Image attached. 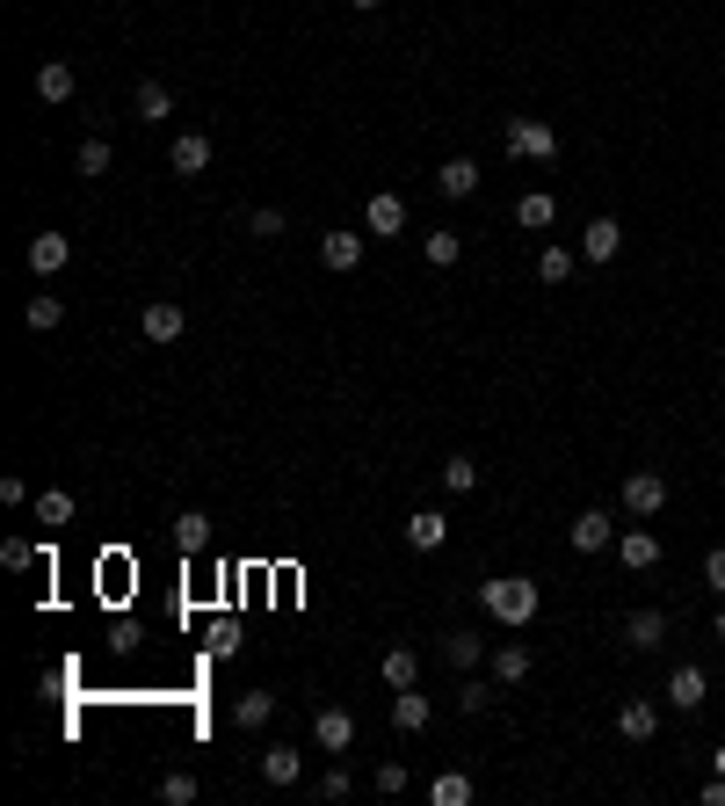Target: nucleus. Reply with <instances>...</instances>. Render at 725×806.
Listing matches in <instances>:
<instances>
[{
    "instance_id": "17",
    "label": "nucleus",
    "mask_w": 725,
    "mask_h": 806,
    "mask_svg": "<svg viewBox=\"0 0 725 806\" xmlns=\"http://www.w3.org/2000/svg\"><path fill=\"white\" fill-rule=\"evenodd\" d=\"M617 734H624V741H653V734H660V712H653L646 698H624V705H617Z\"/></svg>"
},
{
    "instance_id": "16",
    "label": "nucleus",
    "mask_w": 725,
    "mask_h": 806,
    "mask_svg": "<svg viewBox=\"0 0 725 806\" xmlns=\"http://www.w3.org/2000/svg\"><path fill=\"white\" fill-rule=\"evenodd\" d=\"M378 676H385V690H414V684H421V654H414V647H385Z\"/></svg>"
},
{
    "instance_id": "40",
    "label": "nucleus",
    "mask_w": 725,
    "mask_h": 806,
    "mask_svg": "<svg viewBox=\"0 0 725 806\" xmlns=\"http://www.w3.org/2000/svg\"><path fill=\"white\" fill-rule=\"evenodd\" d=\"M348 792H356V777H348V771H342V763H334V771H327V777H320V799H348Z\"/></svg>"
},
{
    "instance_id": "29",
    "label": "nucleus",
    "mask_w": 725,
    "mask_h": 806,
    "mask_svg": "<svg viewBox=\"0 0 725 806\" xmlns=\"http://www.w3.org/2000/svg\"><path fill=\"white\" fill-rule=\"evenodd\" d=\"M22 320H30V327H36V334H52V327H58V320H66V305H58V299H52V291H36V299H30V305H22Z\"/></svg>"
},
{
    "instance_id": "39",
    "label": "nucleus",
    "mask_w": 725,
    "mask_h": 806,
    "mask_svg": "<svg viewBox=\"0 0 725 806\" xmlns=\"http://www.w3.org/2000/svg\"><path fill=\"white\" fill-rule=\"evenodd\" d=\"M0 567H36V545L30 538H8V545H0Z\"/></svg>"
},
{
    "instance_id": "3",
    "label": "nucleus",
    "mask_w": 725,
    "mask_h": 806,
    "mask_svg": "<svg viewBox=\"0 0 725 806\" xmlns=\"http://www.w3.org/2000/svg\"><path fill=\"white\" fill-rule=\"evenodd\" d=\"M660 508H668V480H660L653 465L624 473V516H660Z\"/></svg>"
},
{
    "instance_id": "41",
    "label": "nucleus",
    "mask_w": 725,
    "mask_h": 806,
    "mask_svg": "<svg viewBox=\"0 0 725 806\" xmlns=\"http://www.w3.org/2000/svg\"><path fill=\"white\" fill-rule=\"evenodd\" d=\"M378 792H385V799H399V792H407V771H399V763H378Z\"/></svg>"
},
{
    "instance_id": "21",
    "label": "nucleus",
    "mask_w": 725,
    "mask_h": 806,
    "mask_svg": "<svg viewBox=\"0 0 725 806\" xmlns=\"http://www.w3.org/2000/svg\"><path fill=\"white\" fill-rule=\"evenodd\" d=\"M362 226L370 233H407V204H399L392 190H378L370 204H362Z\"/></svg>"
},
{
    "instance_id": "23",
    "label": "nucleus",
    "mask_w": 725,
    "mask_h": 806,
    "mask_svg": "<svg viewBox=\"0 0 725 806\" xmlns=\"http://www.w3.org/2000/svg\"><path fill=\"white\" fill-rule=\"evenodd\" d=\"M232 719H240L247 734H261V727L277 719V698H269V690H240V705H232Z\"/></svg>"
},
{
    "instance_id": "33",
    "label": "nucleus",
    "mask_w": 725,
    "mask_h": 806,
    "mask_svg": "<svg viewBox=\"0 0 725 806\" xmlns=\"http://www.w3.org/2000/svg\"><path fill=\"white\" fill-rule=\"evenodd\" d=\"M443 487L450 494H472V487H479V465H472V458H450V465H443Z\"/></svg>"
},
{
    "instance_id": "25",
    "label": "nucleus",
    "mask_w": 725,
    "mask_h": 806,
    "mask_svg": "<svg viewBox=\"0 0 725 806\" xmlns=\"http://www.w3.org/2000/svg\"><path fill=\"white\" fill-rule=\"evenodd\" d=\"M36 524H44V530H66L73 524V494L66 487H44V494H36Z\"/></svg>"
},
{
    "instance_id": "2",
    "label": "nucleus",
    "mask_w": 725,
    "mask_h": 806,
    "mask_svg": "<svg viewBox=\"0 0 725 806\" xmlns=\"http://www.w3.org/2000/svg\"><path fill=\"white\" fill-rule=\"evenodd\" d=\"M508 153H522V160H552L559 153V131L544 117H508Z\"/></svg>"
},
{
    "instance_id": "32",
    "label": "nucleus",
    "mask_w": 725,
    "mask_h": 806,
    "mask_svg": "<svg viewBox=\"0 0 725 806\" xmlns=\"http://www.w3.org/2000/svg\"><path fill=\"white\" fill-rule=\"evenodd\" d=\"M537 277H544V283H566L573 277V255H566V247H544V255H537Z\"/></svg>"
},
{
    "instance_id": "8",
    "label": "nucleus",
    "mask_w": 725,
    "mask_h": 806,
    "mask_svg": "<svg viewBox=\"0 0 725 806\" xmlns=\"http://www.w3.org/2000/svg\"><path fill=\"white\" fill-rule=\"evenodd\" d=\"M617 552H624V567H631V574H653V567H660V538H653V530H639V524L617 530Z\"/></svg>"
},
{
    "instance_id": "20",
    "label": "nucleus",
    "mask_w": 725,
    "mask_h": 806,
    "mask_svg": "<svg viewBox=\"0 0 725 806\" xmlns=\"http://www.w3.org/2000/svg\"><path fill=\"white\" fill-rule=\"evenodd\" d=\"M435 190H443V196H472V190H479V160H472V153L443 160V168H435Z\"/></svg>"
},
{
    "instance_id": "28",
    "label": "nucleus",
    "mask_w": 725,
    "mask_h": 806,
    "mask_svg": "<svg viewBox=\"0 0 725 806\" xmlns=\"http://www.w3.org/2000/svg\"><path fill=\"white\" fill-rule=\"evenodd\" d=\"M516 226H522V233H544V226H552V196L530 190V196L516 204Z\"/></svg>"
},
{
    "instance_id": "11",
    "label": "nucleus",
    "mask_w": 725,
    "mask_h": 806,
    "mask_svg": "<svg viewBox=\"0 0 725 806\" xmlns=\"http://www.w3.org/2000/svg\"><path fill=\"white\" fill-rule=\"evenodd\" d=\"M66 262H73V240H66V233H36V240H30V269H36V277H58Z\"/></svg>"
},
{
    "instance_id": "24",
    "label": "nucleus",
    "mask_w": 725,
    "mask_h": 806,
    "mask_svg": "<svg viewBox=\"0 0 725 806\" xmlns=\"http://www.w3.org/2000/svg\"><path fill=\"white\" fill-rule=\"evenodd\" d=\"M174 545H182V552H204L210 545V516L204 508H182V516H174Z\"/></svg>"
},
{
    "instance_id": "12",
    "label": "nucleus",
    "mask_w": 725,
    "mask_h": 806,
    "mask_svg": "<svg viewBox=\"0 0 725 806\" xmlns=\"http://www.w3.org/2000/svg\"><path fill=\"white\" fill-rule=\"evenodd\" d=\"M704 668H696V662H682V668H674V676H668V705H674V712H696V705H704Z\"/></svg>"
},
{
    "instance_id": "45",
    "label": "nucleus",
    "mask_w": 725,
    "mask_h": 806,
    "mask_svg": "<svg viewBox=\"0 0 725 806\" xmlns=\"http://www.w3.org/2000/svg\"><path fill=\"white\" fill-rule=\"evenodd\" d=\"M711 632H718V640H725V611H718V625H711Z\"/></svg>"
},
{
    "instance_id": "34",
    "label": "nucleus",
    "mask_w": 725,
    "mask_h": 806,
    "mask_svg": "<svg viewBox=\"0 0 725 806\" xmlns=\"http://www.w3.org/2000/svg\"><path fill=\"white\" fill-rule=\"evenodd\" d=\"M160 799H167V806H190L196 799V777L190 771H167V777H160Z\"/></svg>"
},
{
    "instance_id": "19",
    "label": "nucleus",
    "mask_w": 725,
    "mask_h": 806,
    "mask_svg": "<svg viewBox=\"0 0 725 806\" xmlns=\"http://www.w3.org/2000/svg\"><path fill=\"white\" fill-rule=\"evenodd\" d=\"M167 168H174V175H204V168H210V139H204V131H182L174 153H167Z\"/></svg>"
},
{
    "instance_id": "13",
    "label": "nucleus",
    "mask_w": 725,
    "mask_h": 806,
    "mask_svg": "<svg viewBox=\"0 0 725 806\" xmlns=\"http://www.w3.org/2000/svg\"><path fill=\"white\" fill-rule=\"evenodd\" d=\"M139 327H145V342H182V327H190V320H182V305L153 299V305L139 313Z\"/></svg>"
},
{
    "instance_id": "44",
    "label": "nucleus",
    "mask_w": 725,
    "mask_h": 806,
    "mask_svg": "<svg viewBox=\"0 0 725 806\" xmlns=\"http://www.w3.org/2000/svg\"><path fill=\"white\" fill-rule=\"evenodd\" d=\"M711 763H718V771H725V749H711Z\"/></svg>"
},
{
    "instance_id": "22",
    "label": "nucleus",
    "mask_w": 725,
    "mask_h": 806,
    "mask_svg": "<svg viewBox=\"0 0 725 806\" xmlns=\"http://www.w3.org/2000/svg\"><path fill=\"white\" fill-rule=\"evenodd\" d=\"M255 771L269 777V785H297V777H305V755H297V749H261Z\"/></svg>"
},
{
    "instance_id": "38",
    "label": "nucleus",
    "mask_w": 725,
    "mask_h": 806,
    "mask_svg": "<svg viewBox=\"0 0 725 806\" xmlns=\"http://www.w3.org/2000/svg\"><path fill=\"white\" fill-rule=\"evenodd\" d=\"M247 233H255V240H283V211H255Z\"/></svg>"
},
{
    "instance_id": "18",
    "label": "nucleus",
    "mask_w": 725,
    "mask_h": 806,
    "mask_svg": "<svg viewBox=\"0 0 725 806\" xmlns=\"http://www.w3.org/2000/svg\"><path fill=\"white\" fill-rule=\"evenodd\" d=\"M320 262H327L334 277L362 269V233H327V240H320Z\"/></svg>"
},
{
    "instance_id": "26",
    "label": "nucleus",
    "mask_w": 725,
    "mask_h": 806,
    "mask_svg": "<svg viewBox=\"0 0 725 806\" xmlns=\"http://www.w3.org/2000/svg\"><path fill=\"white\" fill-rule=\"evenodd\" d=\"M443 654H450V668H479L486 662V640H479V632H450Z\"/></svg>"
},
{
    "instance_id": "10",
    "label": "nucleus",
    "mask_w": 725,
    "mask_h": 806,
    "mask_svg": "<svg viewBox=\"0 0 725 806\" xmlns=\"http://www.w3.org/2000/svg\"><path fill=\"white\" fill-rule=\"evenodd\" d=\"M73 88H80V73H73L66 58H44V66H36V103H73Z\"/></svg>"
},
{
    "instance_id": "27",
    "label": "nucleus",
    "mask_w": 725,
    "mask_h": 806,
    "mask_svg": "<svg viewBox=\"0 0 725 806\" xmlns=\"http://www.w3.org/2000/svg\"><path fill=\"white\" fill-rule=\"evenodd\" d=\"M429 799H435V806H472V777H465V771H443V777L429 785Z\"/></svg>"
},
{
    "instance_id": "35",
    "label": "nucleus",
    "mask_w": 725,
    "mask_h": 806,
    "mask_svg": "<svg viewBox=\"0 0 725 806\" xmlns=\"http://www.w3.org/2000/svg\"><path fill=\"white\" fill-rule=\"evenodd\" d=\"M457 705H465V712H486V705H494V684H479V676L465 668V684H457Z\"/></svg>"
},
{
    "instance_id": "9",
    "label": "nucleus",
    "mask_w": 725,
    "mask_h": 806,
    "mask_svg": "<svg viewBox=\"0 0 725 806\" xmlns=\"http://www.w3.org/2000/svg\"><path fill=\"white\" fill-rule=\"evenodd\" d=\"M660 640H668V611H631L624 617V647L631 654H653Z\"/></svg>"
},
{
    "instance_id": "30",
    "label": "nucleus",
    "mask_w": 725,
    "mask_h": 806,
    "mask_svg": "<svg viewBox=\"0 0 725 806\" xmlns=\"http://www.w3.org/2000/svg\"><path fill=\"white\" fill-rule=\"evenodd\" d=\"M139 117L145 123H160V117H174V95L160 88V80H139Z\"/></svg>"
},
{
    "instance_id": "42",
    "label": "nucleus",
    "mask_w": 725,
    "mask_h": 806,
    "mask_svg": "<svg viewBox=\"0 0 725 806\" xmlns=\"http://www.w3.org/2000/svg\"><path fill=\"white\" fill-rule=\"evenodd\" d=\"M704 806H725V771H718V777H711V785H704Z\"/></svg>"
},
{
    "instance_id": "4",
    "label": "nucleus",
    "mask_w": 725,
    "mask_h": 806,
    "mask_svg": "<svg viewBox=\"0 0 725 806\" xmlns=\"http://www.w3.org/2000/svg\"><path fill=\"white\" fill-rule=\"evenodd\" d=\"M312 741H320L327 755H348V749H356V712H342V705L312 712Z\"/></svg>"
},
{
    "instance_id": "14",
    "label": "nucleus",
    "mask_w": 725,
    "mask_h": 806,
    "mask_svg": "<svg viewBox=\"0 0 725 806\" xmlns=\"http://www.w3.org/2000/svg\"><path fill=\"white\" fill-rule=\"evenodd\" d=\"M429 719H435V705L421 698V684L414 690H392V727H399V734H421Z\"/></svg>"
},
{
    "instance_id": "37",
    "label": "nucleus",
    "mask_w": 725,
    "mask_h": 806,
    "mask_svg": "<svg viewBox=\"0 0 725 806\" xmlns=\"http://www.w3.org/2000/svg\"><path fill=\"white\" fill-rule=\"evenodd\" d=\"M704 589H711V597H725V545H711V552H704Z\"/></svg>"
},
{
    "instance_id": "7",
    "label": "nucleus",
    "mask_w": 725,
    "mask_h": 806,
    "mask_svg": "<svg viewBox=\"0 0 725 806\" xmlns=\"http://www.w3.org/2000/svg\"><path fill=\"white\" fill-rule=\"evenodd\" d=\"M617 247H624L617 218H587V226H581V255H587V262H617Z\"/></svg>"
},
{
    "instance_id": "31",
    "label": "nucleus",
    "mask_w": 725,
    "mask_h": 806,
    "mask_svg": "<svg viewBox=\"0 0 725 806\" xmlns=\"http://www.w3.org/2000/svg\"><path fill=\"white\" fill-rule=\"evenodd\" d=\"M421 255H429L435 269H450L457 255H465V240H457V233H429V240H421Z\"/></svg>"
},
{
    "instance_id": "1",
    "label": "nucleus",
    "mask_w": 725,
    "mask_h": 806,
    "mask_svg": "<svg viewBox=\"0 0 725 806\" xmlns=\"http://www.w3.org/2000/svg\"><path fill=\"white\" fill-rule=\"evenodd\" d=\"M479 603H486V617H501L508 632H522L537 617V581H522V574H501V581H479Z\"/></svg>"
},
{
    "instance_id": "15",
    "label": "nucleus",
    "mask_w": 725,
    "mask_h": 806,
    "mask_svg": "<svg viewBox=\"0 0 725 806\" xmlns=\"http://www.w3.org/2000/svg\"><path fill=\"white\" fill-rule=\"evenodd\" d=\"M443 538H450V516H443V508H414V516H407V545H414V552H435Z\"/></svg>"
},
{
    "instance_id": "43",
    "label": "nucleus",
    "mask_w": 725,
    "mask_h": 806,
    "mask_svg": "<svg viewBox=\"0 0 725 806\" xmlns=\"http://www.w3.org/2000/svg\"><path fill=\"white\" fill-rule=\"evenodd\" d=\"M348 8H362V15H370V8H385V0H348Z\"/></svg>"
},
{
    "instance_id": "36",
    "label": "nucleus",
    "mask_w": 725,
    "mask_h": 806,
    "mask_svg": "<svg viewBox=\"0 0 725 806\" xmlns=\"http://www.w3.org/2000/svg\"><path fill=\"white\" fill-rule=\"evenodd\" d=\"M109 160H117V153H109V139H87L80 146V175H109Z\"/></svg>"
},
{
    "instance_id": "5",
    "label": "nucleus",
    "mask_w": 725,
    "mask_h": 806,
    "mask_svg": "<svg viewBox=\"0 0 725 806\" xmlns=\"http://www.w3.org/2000/svg\"><path fill=\"white\" fill-rule=\"evenodd\" d=\"M566 538H573V552H609V545H617V516H603V508H581Z\"/></svg>"
},
{
    "instance_id": "6",
    "label": "nucleus",
    "mask_w": 725,
    "mask_h": 806,
    "mask_svg": "<svg viewBox=\"0 0 725 806\" xmlns=\"http://www.w3.org/2000/svg\"><path fill=\"white\" fill-rule=\"evenodd\" d=\"M486 668H494V684H501V690H516V684H530V647H522V640H508V647H494V654H486Z\"/></svg>"
}]
</instances>
